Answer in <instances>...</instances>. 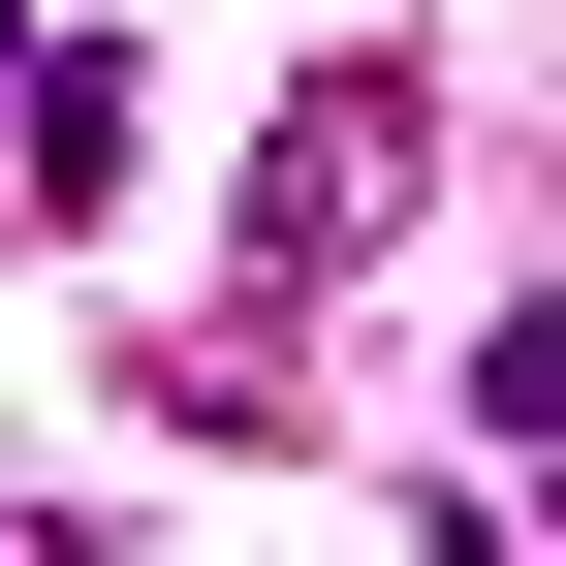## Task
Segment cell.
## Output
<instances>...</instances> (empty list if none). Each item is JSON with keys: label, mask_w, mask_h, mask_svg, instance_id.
<instances>
[{"label": "cell", "mask_w": 566, "mask_h": 566, "mask_svg": "<svg viewBox=\"0 0 566 566\" xmlns=\"http://www.w3.org/2000/svg\"><path fill=\"white\" fill-rule=\"evenodd\" d=\"M409 189H441V63H283V126H252V189H221V252H252V315H315L346 252H409Z\"/></svg>", "instance_id": "1"}, {"label": "cell", "mask_w": 566, "mask_h": 566, "mask_svg": "<svg viewBox=\"0 0 566 566\" xmlns=\"http://www.w3.org/2000/svg\"><path fill=\"white\" fill-rule=\"evenodd\" d=\"M95 189H126V32L0 0V221H95Z\"/></svg>", "instance_id": "2"}, {"label": "cell", "mask_w": 566, "mask_h": 566, "mask_svg": "<svg viewBox=\"0 0 566 566\" xmlns=\"http://www.w3.org/2000/svg\"><path fill=\"white\" fill-rule=\"evenodd\" d=\"M0 566H32V535H0Z\"/></svg>", "instance_id": "3"}]
</instances>
